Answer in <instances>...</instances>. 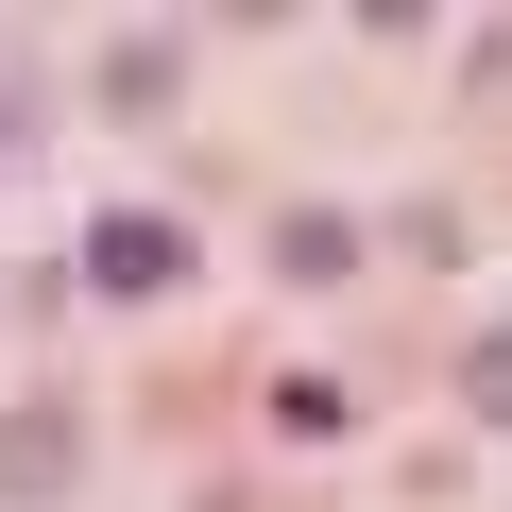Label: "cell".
I'll return each instance as SVG.
<instances>
[{"label": "cell", "instance_id": "1", "mask_svg": "<svg viewBox=\"0 0 512 512\" xmlns=\"http://www.w3.org/2000/svg\"><path fill=\"white\" fill-rule=\"evenodd\" d=\"M86 291H103V308L188 291V222H171V205H103V222H86Z\"/></svg>", "mask_w": 512, "mask_h": 512}, {"label": "cell", "instance_id": "2", "mask_svg": "<svg viewBox=\"0 0 512 512\" xmlns=\"http://www.w3.org/2000/svg\"><path fill=\"white\" fill-rule=\"evenodd\" d=\"M274 274H308V291L359 274V222H342V205H291V222H274Z\"/></svg>", "mask_w": 512, "mask_h": 512}, {"label": "cell", "instance_id": "3", "mask_svg": "<svg viewBox=\"0 0 512 512\" xmlns=\"http://www.w3.org/2000/svg\"><path fill=\"white\" fill-rule=\"evenodd\" d=\"M0 495H69V410H18V427H0Z\"/></svg>", "mask_w": 512, "mask_h": 512}, {"label": "cell", "instance_id": "4", "mask_svg": "<svg viewBox=\"0 0 512 512\" xmlns=\"http://www.w3.org/2000/svg\"><path fill=\"white\" fill-rule=\"evenodd\" d=\"M461 410H478V427H512V325H478V342H461Z\"/></svg>", "mask_w": 512, "mask_h": 512}]
</instances>
